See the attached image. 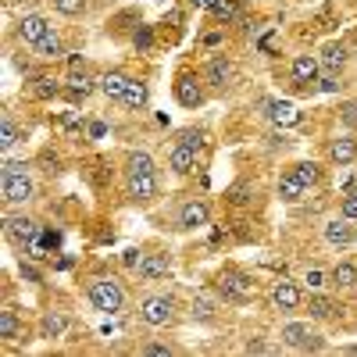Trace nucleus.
Listing matches in <instances>:
<instances>
[{
  "label": "nucleus",
  "instance_id": "nucleus-12",
  "mask_svg": "<svg viewBox=\"0 0 357 357\" xmlns=\"http://www.w3.org/2000/svg\"><path fill=\"white\" fill-rule=\"evenodd\" d=\"M307 190H311V186H307L296 172H286V175L279 178V200H282V204H301V200L307 197Z\"/></svg>",
  "mask_w": 357,
  "mask_h": 357
},
{
  "label": "nucleus",
  "instance_id": "nucleus-3",
  "mask_svg": "<svg viewBox=\"0 0 357 357\" xmlns=\"http://www.w3.org/2000/svg\"><path fill=\"white\" fill-rule=\"evenodd\" d=\"M126 193H129L136 204H151V200L158 197V175H154V172H129Z\"/></svg>",
  "mask_w": 357,
  "mask_h": 357
},
{
  "label": "nucleus",
  "instance_id": "nucleus-36",
  "mask_svg": "<svg viewBox=\"0 0 357 357\" xmlns=\"http://www.w3.org/2000/svg\"><path fill=\"white\" fill-rule=\"evenodd\" d=\"M318 89H321V93H336V89H340V75L336 72H321Z\"/></svg>",
  "mask_w": 357,
  "mask_h": 357
},
{
  "label": "nucleus",
  "instance_id": "nucleus-9",
  "mask_svg": "<svg viewBox=\"0 0 357 357\" xmlns=\"http://www.w3.org/2000/svg\"><path fill=\"white\" fill-rule=\"evenodd\" d=\"M321 72H325V68H321V57H314V54H301V57H293V65H289L293 82H301V86L318 82Z\"/></svg>",
  "mask_w": 357,
  "mask_h": 357
},
{
  "label": "nucleus",
  "instance_id": "nucleus-15",
  "mask_svg": "<svg viewBox=\"0 0 357 357\" xmlns=\"http://www.w3.org/2000/svg\"><path fill=\"white\" fill-rule=\"evenodd\" d=\"M272 304H275V311H296L301 307V286L296 282H275Z\"/></svg>",
  "mask_w": 357,
  "mask_h": 357
},
{
  "label": "nucleus",
  "instance_id": "nucleus-6",
  "mask_svg": "<svg viewBox=\"0 0 357 357\" xmlns=\"http://www.w3.org/2000/svg\"><path fill=\"white\" fill-rule=\"evenodd\" d=\"M168 165H172L175 175H193L200 168V151L190 146V143H175L168 151Z\"/></svg>",
  "mask_w": 357,
  "mask_h": 357
},
{
  "label": "nucleus",
  "instance_id": "nucleus-32",
  "mask_svg": "<svg viewBox=\"0 0 357 357\" xmlns=\"http://www.w3.org/2000/svg\"><path fill=\"white\" fill-rule=\"evenodd\" d=\"M18 336V318L15 311H0V340H15Z\"/></svg>",
  "mask_w": 357,
  "mask_h": 357
},
{
  "label": "nucleus",
  "instance_id": "nucleus-33",
  "mask_svg": "<svg viewBox=\"0 0 357 357\" xmlns=\"http://www.w3.org/2000/svg\"><path fill=\"white\" fill-rule=\"evenodd\" d=\"M57 93H61V82H57V79H36V97L40 100H50V97H57Z\"/></svg>",
  "mask_w": 357,
  "mask_h": 357
},
{
  "label": "nucleus",
  "instance_id": "nucleus-21",
  "mask_svg": "<svg viewBox=\"0 0 357 357\" xmlns=\"http://www.w3.org/2000/svg\"><path fill=\"white\" fill-rule=\"evenodd\" d=\"M311 336H314V333H311V325H304V321H289V325H282V343L293 347V350H304V343H307Z\"/></svg>",
  "mask_w": 357,
  "mask_h": 357
},
{
  "label": "nucleus",
  "instance_id": "nucleus-26",
  "mask_svg": "<svg viewBox=\"0 0 357 357\" xmlns=\"http://www.w3.org/2000/svg\"><path fill=\"white\" fill-rule=\"evenodd\" d=\"M333 286L336 289H354L357 286V264H350V261L336 264L333 268Z\"/></svg>",
  "mask_w": 357,
  "mask_h": 357
},
{
  "label": "nucleus",
  "instance_id": "nucleus-20",
  "mask_svg": "<svg viewBox=\"0 0 357 357\" xmlns=\"http://www.w3.org/2000/svg\"><path fill=\"white\" fill-rule=\"evenodd\" d=\"M65 333H68V314L47 311V318H43V325H40V336H43V340H61Z\"/></svg>",
  "mask_w": 357,
  "mask_h": 357
},
{
  "label": "nucleus",
  "instance_id": "nucleus-5",
  "mask_svg": "<svg viewBox=\"0 0 357 357\" xmlns=\"http://www.w3.org/2000/svg\"><path fill=\"white\" fill-rule=\"evenodd\" d=\"M264 118H268L275 129L301 126V111H296V104H289V100H264Z\"/></svg>",
  "mask_w": 357,
  "mask_h": 357
},
{
  "label": "nucleus",
  "instance_id": "nucleus-7",
  "mask_svg": "<svg viewBox=\"0 0 357 357\" xmlns=\"http://www.w3.org/2000/svg\"><path fill=\"white\" fill-rule=\"evenodd\" d=\"M175 100L183 104V107H200L204 104V86L193 72H183L175 79Z\"/></svg>",
  "mask_w": 357,
  "mask_h": 357
},
{
  "label": "nucleus",
  "instance_id": "nucleus-27",
  "mask_svg": "<svg viewBox=\"0 0 357 357\" xmlns=\"http://www.w3.org/2000/svg\"><path fill=\"white\" fill-rule=\"evenodd\" d=\"M89 89H93V79H89V72H82V65L72 68V72H68V93H72V97H82V93H89Z\"/></svg>",
  "mask_w": 357,
  "mask_h": 357
},
{
  "label": "nucleus",
  "instance_id": "nucleus-10",
  "mask_svg": "<svg viewBox=\"0 0 357 357\" xmlns=\"http://www.w3.org/2000/svg\"><path fill=\"white\" fill-rule=\"evenodd\" d=\"M136 272L143 282H158V279H168L172 275V261L165 254H143L139 264H136Z\"/></svg>",
  "mask_w": 357,
  "mask_h": 357
},
{
  "label": "nucleus",
  "instance_id": "nucleus-11",
  "mask_svg": "<svg viewBox=\"0 0 357 357\" xmlns=\"http://www.w3.org/2000/svg\"><path fill=\"white\" fill-rule=\"evenodd\" d=\"M250 289H254V282H250L247 275H236V272H225V275H222V282H218V293L225 296L229 304H240V301H247Z\"/></svg>",
  "mask_w": 357,
  "mask_h": 357
},
{
  "label": "nucleus",
  "instance_id": "nucleus-40",
  "mask_svg": "<svg viewBox=\"0 0 357 357\" xmlns=\"http://www.w3.org/2000/svg\"><path fill=\"white\" fill-rule=\"evenodd\" d=\"M178 143H190V146H197V151H204V136L197 129H183L178 132Z\"/></svg>",
  "mask_w": 357,
  "mask_h": 357
},
{
  "label": "nucleus",
  "instance_id": "nucleus-31",
  "mask_svg": "<svg viewBox=\"0 0 357 357\" xmlns=\"http://www.w3.org/2000/svg\"><path fill=\"white\" fill-rule=\"evenodd\" d=\"M15 143H18V129H15L11 118H4V122H0V151H11Z\"/></svg>",
  "mask_w": 357,
  "mask_h": 357
},
{
  "label": "nucleus",
  "instance_id": "nucleus-29",
  "mask_svg": "<svg viewBox=\"0 0 357 357\" xmlns=\"http://www.w3.org/2000/svg\"><path fill=\"white\" fill-rule=\"evenodd\" d=\"M296 175H301L307 186H318L321 183V165L318 161H301V165H296Z\"/></svg>",
  "mask_w": 357,
  "mask_h": 357
},
{
  "label": "nucleus",
  "instance_id": "nucleus-42",
  "mask_svg": "<svg viewBox=\"0 0 357 357\" xmlns=\"http://www.w3.org/2000/svg\"><path fill=\"white\" fill-rule=\"evenodd\" d=\"M126 264H132V268L139 264V257H136V250H126Z\"/></svg>",
  "mask_w": 357,
  "mask_h": 357
},
{
  "label": "nucleus",
  "instance_id": "nucleus-4",
  "mask_svg": "<svg viewBox=\"0 0 357 357\" xmlns=\"http://www.w3.org/2000/svg\"><path fill=\"white\" fill-rule=\"evenodd\" d=\"M139 314H143L146 325L161 329V325H168L172 314H175V301H172V296H146L143 307H139Z\"/></svg>",
  "mask_w": 357,
  "mask_h": 357
},
{
  "label": "nucleus",
  "instance_id": "nucleus-25",
  "mask_svg": "<svg viewBox=\"0 0 357 357\" xmlns=\"http://www.w3.org/2000/svg\"><path fill=\"white\" fill-rule=\"evenodd\" d=\"M33 50H36V57H43V61H54V57H61V54H65V43H61V36H57L54 29H50V33H47Z\"/></svg>",
  "mask_w": 357,
  "mask_h": 357
},
{
  "label": "nucleus",
  "instance_id": "nucleus-34",
  "mask_svg": "<svg viewBox=\"0 0 357 357\" xmlns=\"http://www.w3.org/2000/svg\"><path fill=\"white\" fill-rule=\"evenodd\" d=\"M340 215H343L347 222H357V186H350V190L343 193V207H340Z\"/></svg>",
  "mask_w": 357,
  "mask_h": 357
},
{
  "label": "nucleus",
  "instance_id": "nucleus-19",
  "mask_svg": "<svg viewBox=\"0 0 357 357\" xmlns=\"http://www.w3.org/2000/svg\"><path fill=\"white\" fill-rule=\"evenodd\" d=\"M354 158H357V139L354 136H340V139H333L329 143V161L333 165H354Z\"/></svg>",
  "mask_w": 357,
  "mask_h": 357
},
{
  "label": "nucleus",
  "instance_id": "nucleus-39",
  "mask_svg": "<svg viewBox=\"0 0 357 357\" xmlns=\"http://www.w3.org/2000/svg\"><path fill=\"white\" fill-rule=\"evenodd\" d=\"M325 279H329V275H325L321 268H307V272H304V282H307L311 289H321V286H325Z\"/></svg>",
  "mask_w": 357,
  "mask_h": 357
},
{
  "label": "nucleus",
  "instance_id": "nucleus-2",
  "mask_svg": "<svg viewBox=\"0 0 357 357\" xmlns=\"http://www.w3.org/2000/svg\"><path fill=\"white\" fill-rule=\"evenodd\" d=\"M0 193H4L8 204H29L36 197V183L29 172H11V175L0 178Z\"/></svg>",
  "mask_w": 357,
  "mask_h": 357
},
{
  "label": "nucleus",
  "instance_id": "nucleus-16",
  "mask_svg": "<svg viewBox=\"0 0 357 357\" xmlns=\"http://www.w3.org/2000/svg\"><path fill=\"white\" fill-rule=\"evenodd\" d=\"M207 218H211V211H207L204 200H190V204H183V211H178V225L183 229H204Z\"/></svg>",
  "mask_w": 357,
  "mask_h": 357
},
{
  "label": "nucleus",
  "instance_id": "nucleus-17",
  "mask_svg": "<svg viewBox=\"0 0 357 357\" xmlns=\"http://www.w3.org/2000/svg\"><path fill=\"white\" fill-rule=\"evenodd\" d=\"M232 75H236V68H232L229 57H211V61H207V68H204V79L211 82V86H218V89L229 86Z\"/></svg>",
  "mask_w": 357,
  "mask_h": 357
},
{
  "label": "nucleus",
  "instance_id": "nucleus-37",
  "mask_svg": "<svg viewBox=\"0 0 357 357\" xmlns=\"http://www.w3.org/2000/svg\"><path fill=\"white\" fill-rule=\"evenodd\" d=\"M340 118H343L347 129H357V100H347L343 111H340Z\"/></svg>",
  "mask_w": 357,
  "mask_h": 357
},
{
  "label": "nucleus",
  "instance_id": "nucleus-23",
  "mask_svg": "<svg viewBox=\"0 0 357 357\" xmlns=\"http://www.w3.org/2000/svg\"><path fill=\"white\" fill-rule=\"evenodd\" d=\"M318 57H321V68L325 72H340L347 65V47L343 43H325Z\"/></svg>",
  "mask_w": 357,
  "mask_h": 357
},
{
  "label": "nucleus",
  "instance_id": "nucleus-38",
  "mask_svg": "<svg viewBox=\"0 0 357 357\" xmlns=\"http://www.w3.org/2000/svg\"><path fill=\"white\" fill-rule=\"evenodd\" d=\"M215 314V304L207 301V296H197L193 301V318H211Z\"/></svg>",
  "mask_w": 357,
  "mask_h": 357
},
{
  "label": "nucleus",
  "instance_id": "nucleus-22",
  "mask_svg": "<svg viewBox=\"0 0 357 357\" xmlns=\"http://www.w3.org/2000/svg\"><path fill=\"white\" fill-rule=\"evenodd\" d=\"M118 104H122V107H129V111H143L146 104H151V89H146L143 82H129V89H126V97L122 100H118Z\"/></svg>",
  "mask_w": 357,
  "mask_h": 357
},
{
  "label": "nucleus",
  "instance_id": "nucleus-28",
  "mask_svg": "<svg viewBox=\"0 0 357 357\" xmlns=\"http://www.w3.org/2000/svg\"><path fill=\"white\" fill-rule=\"evenodd\" d=\"M126 172H154V158L143 154V151H132L126 158Z\"/></svg>",
  "mask_w": 357,
  "mask_h": 357
},
{
  "label": "nucleus",
  "instance_id": "nucleus-35",
  "mask_svg": "<svg viewBox=\"0 0 357 357\" xmlns=\"http://www.w3.org/2000/svg\"><path fill=\"white\" fill-rule=\"evenodd\" d=\"M54 8L61 11V15H68V18H75L86 8V0H54Z\"/></svg>",
  "mask_w": 357,
  "mask_h": 357
},
{
  "label": "nucleus",
  "instance_id": "nucleus-8",
  "mask_svg": "<svg viewBox=\"0 0 357 357\" xmlns=\"http://www.w3.org/2000/svg\"><path fill=\"white\" fill-rule=\"evenodd\" d=\"M4 232H8V240L15 247H29V243L40 240V222H33V218H8Z\"/></svg>",
  "mask_w": 357,
  "mask_h": 357
},
{
  "label": "nucleus",
  "instance_id": "nucleus-41",
  "mask_svg": "<svg viewBox=\"0 0 357 357\" xmlns=\"http://www.w3.org/2000/svg\"><path fill=\"white\" fill-rule=\"evenodd\" d=\"M172 347H161V343H151V347H143V357H168Z\"/></svg>",
  "mask_w": 357,
  "mask_h": 357
},
{
  "label": "nucleus",
  "instance_id": "nucleus-1",
  "mask_svg": "<svg viewBox=\"0 0 357 357\" xmlns=\"http://www.w3.org/2000/svg\"><path fill=\"white\" fill-rule=\"evenodd\" d=\"M89 304H93L100 314H118V311L126 307V289H122V282L97 279L93 286H89Z\"/></svg>",
  "mask_w": 357,
  "mask_h": 357
},
{
  "label": "nucleus",
  "instance_id": "nucleus-18",
  "mask_svg": "<svg viewBox=\"0 0 357 357\" xmlns=\"http://www.w3.org/2000/svg\"><path fill=\"white\" fill-rule=\"evenodd\" d=\"M129 75L126 72H104L100 75V93L107 97V100H122L126 97V89H129Z\"/></svg>",
  "mask_w": 357,
  "mask_h": 357
},
{
  "label": "nucleus",
  "instance_id": "nucleus-24",
  "mask_svg": "<svg viewBox=\"0 0 357 357\" xmlns=\"http://www.w3.org/2000/svg\"><path fill=\"white\" fill-rule=\"evenodd\" d=\"M307 314H311L314 321H325V318H333V314H336V304H333L321 289H314V296L307 301Z\"/></svg>",
  "mask_w": 357,
  "mask_h": 357
},
{
  "label": "nucleus",
  "instance_id": "nucleus-30",
  "mask_svg": "<svg viewBox=\"0 0 357 357\" xmlns=\"http://www.w3.org/2000/svg\"><path fill=\"white\" fill-rule=\"evenodd\" d=\"M132 47H136L139 54L151 50V47H154V29H151V25H139L136 33H132Z\"/></svg>",
  "mask_w": 357,
  "mask_h": 357
},
{
  "label": "nucleus",
  "instance_id": "nucleus-14",
  "mask_svg": "<svg viewBox=\"0 0 357 357\" xmlns=\"http://www.w3.org/2000/svg\"><path fill=\"white\" fill-rule=\"evenodd\" d=\"M47 33H50V22H47L43 15H25V18L18 22V36H22L29 47H36Z\"/></svg>",
  "mask_w": 357,
  "mask_h": 357
},
{
  "label": "nucleus",
  "instance_id": "nucleus-13",
  "mask_svg": "<svg viewBox=\"0 0 357 357\" xmlns=\"http://www.w3.org/2000/svg\"><path fill=\"white\" fill-rule=\"evenodd\" d=\"M325 240H329V247H336V250H347L357 236H354V225H347V218L340 215L333 222H325Z\"/></svg>",
  "mask_w": 357,
  "mask_h": 357
}]
</instances>
